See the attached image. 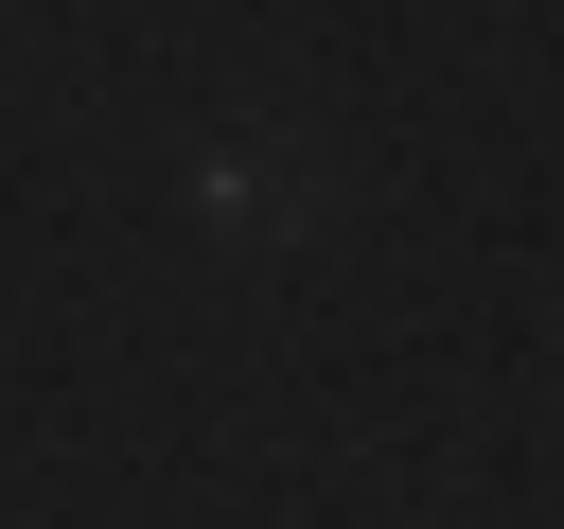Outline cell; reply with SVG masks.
Listing matches in <instances>:
<instances>
[{"label": "cell", "instance_id": "1", "mask_svg": "<svg viewBox=\"0 0 564 529\" xmlns=\"http://www.w3.org/2000/svg\"><path fill=\"white\" fill-rule=\"evenodd\" d=\"M212 212L229 229H282V212H317V159L300 141H212Z\"/></svg>", "mask_w": 564, "mask_h": 529}]
</instances>
